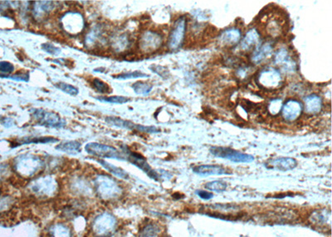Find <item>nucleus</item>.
<instances>
[{"instance_id":"nucleus-37","label":"nucleus","mask_w":332,"mask_h":237,"mask_svg":"<svg viewBox=\"0 0 332 237\" xmlns=\"http://www.w3.org/2000/svg\"><path fill=\"white\" fill-rule=\"evenodd\" d=\"M282 100L281 99H273L269 103L268 110L273 115H276L277 113H279L280 111H282Z\"/></svg>"},{"instance_id":"nucleus-34","label":"nucleus","mask_w":332,"mask_h":237,"mask_svg":"<svg viewBox=\"0 0 332 237\" xmlns=\"http://www.w3.org/2000/svg\"><path fill=\"white\" fill-rule=\"evenodd\" d=\"M227 183L223 181H214L208 182L205 185V188L212 192H222L227 189Z\"/></svg>"},{"instance_id":"nucleus-15","label":"nucleus","mask_w":332,"mask_h":237,"mask_svg":"<svg viewBox=\"0 0 332 237\" xmlns=\"http://www.w3.org/2000/svg\"><path fill=\"white\" fill-rule=\"evenodd\" d=\"M193 172L197 175L205 177L213 175H230L231 172L218 165H199L193 167Z\"/></svg>"},{"instance_id":"nucleus-19","label":"nucleus","mask_w":332,"mask_h":237,"mask_svg":"<svg viewBox=\"0 0 332 237\" xmlns=\"http://www.w3.org/2000/svg\"><path fill=\"white\" fill-rule=\"evenodd\" d=\"M273 47L271 42H265L262 45H257L252 54L251 61L254 64H259L273 53Z\"/></svg>"},{"instance_id":"nucleus-44","label":"nucleus","mask_w":332,"mask_h":237,"mask_svg":"<svg viewBox=\"0 0 332 237\" xmlns=\"http://www.w3.org/2000/svg\"><path fill=\"white\" fill-rule=\"evenodd\" d=\"M248 68H240L239 70L237 71V74H238V77H240L242 79H244L246 77L248 76Z\"/></svg>"},{"instance_id":"nucleus-42","label":"nucleus","mask_w":332,"mask_h":237,"mask_svg":"<svg viewBox=\"0 0 332 237\" xmlns=\"http://www.w3.org/2000/svg\"><path fill=\"white\" fill-rule=\"evenodd\" d=\"M10 172V168L7 164H0V181L8 177Z\"/></svg>"},{"instance_id":"nucleus-43","label":"nucleus","mask_w":332,"mask_h":237,"mask_svg":"<svg viewBox=\"0 0 332 237\" xmlns=\"http://www.w3.org/2000/svg\"><path fill=\"white\" fill-rule=\"evenodd\" d=\"M196 194H197L199 198L204 199V200H210V199H211V198L214 197L213 193H211V192H207V191H202V190L197 191V192H196Z\"/></svg>"},{"instance_id":"nucleus-5","label":"nucleus","mask_w":332,"mask_h":237,"mask_svg":"<svg viewBox=\"0 0 332 237\" xmlns=\"http://www.w3.org/2000/svg\"><path fill=\"white\" fill-rule=\"evenodd\" d=\"M85 151L89 155L95 156L98 158H111L115 160H126L125 156L119 152L117 148L108 145L101 144L98 142H89L85 146Z\"/></svg>"},{"instance_id":"nucleus-31","label":"nucleus","mask_w":332,"mask_h":237,"mask_svg":"<svg viewBox=\"0 0 332 237\" xmlns=\"http://www.w3.org/2000/svg\"><path fill=\"white\" fill-rule=\"evenodd\" d=\"M148 74H144L140 71H134V72H128V73H124V74H118V75H115L113 78L116 79H120V80H126V79H138V78H149Z\"/></svg>"},{"instance_id":"nucleus-17","label":"nucleus","mask_w":332,"mask_h":237,"mask_svg":"<svg viewBox=\"0 0 332 237\" xmlns=\"http://www.w3.org/2000/svg\"><path fill=\"white\" fill-rule=\"evenodd\" d=\"M34 3L32 14L37 20H42L55 8V4L52 1H39L34 2Z\"/></svg>"},{"instance_id":"nucleus-13","label":"nucleus","mask_w":332,"mask_h":237,"mask_svg":"<svg viewBox=\"0 0 332 237\" xmlns=\"http://www.w3.org/2000/svg\"><path fill=\"white\" fill-rule=\"evenodd\" d=\"M122 149L123 153H126V155H124L126 158V160H128L131 163L135 165L136 167L142 170L143 172H145L150 178H153L155 180L158 179L159 176L156 172L151 168V166L149 165L148 162L146 161L144 157L140 155L139 153L131 152V150H129L128 147L126 146L122 147Z\"/></svg>"},{"instance_id":"nucleus-14","label":"nucleus","mask_w":332,"mask_h":237,"mask_svg":"<svg viewBox=\"0 0 332 237\" xmlns=\"http://www.w3.org/2000/svg\"><path fill=\"white\" fill-rule=\"evenodd\" d=\"M302 110H303V105L302 102L295 99H290L282 105V117L286 121H295L301 116Z\"/></svg>"},{"instance_id":"nucleus-7","label":"nucleus","mask_w":332,"mask_h":237,"mask_svg":"<svg viewBox=\"0 0 332 237\" xmlns=\"http://www.w3.org/2000/svg\"><path fill=\"white\" fill-rule=\"evenodd\" d=\"M257 82L262 88H265L267 90H274L282 85V75L279 71L271 67H268L262 69L258 74Z\"/></svg>"},{"instance_id":"nucleus-10","label":"nucleus","mask_w":332,"mask_h":237,"mask_svg":"<svg viewBox=\"0 0 332 237\" xmlns=\"http://www.w3.org/2000/svg\"><path fill=\"white\" fill-rule=\"evenodd\" d=\"M117 225L116 218L109 213H102L96 218L92 224V230L96 235L103 237L113 232Z\"/></svg>"},{"instance_id":"nucleus-1","label":"nucleus","mask_w":332,"mask_h":237,"mask_svg":"<svg viewBox=\"0 0 332 237\" xmlns=\"http://www.w3.org/2000/svg\"><path fill=\"white\" fill-rule=\"evenodd\" d=\"M44 166V162L38 156L23 154L18 157L14 161V169L22 178H29L39 172Z\"/></svg>"},{"instance_id":"nucleus-27","label":"nucleus","mask_w":332,"mask_h":237,"mask_svg":"<svg viewBox=\"0 0 332 237\" xmlns=\"http://www.w3.org/2000/svg\"><path fill=\"white\" fill-rule=\"evenodd\" d=\"M132 89L134 90L135 93L138 94V95H143V96H146L151 93L153 86L151 83L148 82H135L134 84L131 86Z\"/></svg>"},{"instance_id":"nucleus-24","label":"nucleus","mask_w":332,"mask_h":237,"mask_svg":"<svg viewBox=\"0 0 332 237\" xmlns=\"http://www.w3.org/2000/svg\"><path fill=\"white\" fill-rule=\"evenodd\" d=\"M274 62L277 65H283L287 69L293 68V62L288 56V50L281 48L274 55Z\"/></svg>"},{"instance_id":"nucleus-22","label":"nucleus","mask_w":332,"mask_h":237,"mask_svg":"<svg viewBox=\"0 0 332 237\" xmlns=\"http://www.w3.org/2000/svg\"><path fill=\"white\" fill-rule=\"evenodd\" d=\"M55 148L60 152H63L68 154H72V155H77L81 153V145L78 141H67L57 145Z\"/></svg>"},{"instance_id":"nucleus-35","label":"nucleus","mask_w":332,"mask_h":237,"mask_svg":"<svg viewBox=\"0 0 332 237\" xmlns=\"http://www.w3.org/2000/svg\"><path fill=\"white\" fill-rule=\"evenodd\" d=\"M159 228L156 225H148L143 230L140 237H159Z\"/></svg>"},{"instance_id":"nucleus-36","label":"nucleus","mask_w":332,"mask_h":237,"mask_svg":"<svg viewBox=\"0 0 332 237\" xmlns=\"http://www.w3.org/2000/svg\"><path fill=\"white\" fill-rule=\"evenodd\" d=\"M14 203V199L11 197L0 198V214L8 212L11 209Z\"/></svg>"},{"instance_id":"nucleus-32","label":"nucleus","mask_w":332,"mask_h":237,"mask_svg":"<svg viewBox=\"0 0 332 237\" xmlns=\"http://www.w3.org/2000/svg\"><path fill=\"white\" fill-rule=\"evenodd\" d=\"M92 85L96 88V90L101 94H108L112 92V88H110L109 85L99 79H93Z\"/></svg>"},{"instance_id":"nucleus-16","label":"nucleus","mask_w":332,"mask_h":237,"mask_svg":"<svg viewBox=\"0 0 332 237\" xmlns=\"http://www.w3.org/2000/svg\"><path fill=\"white\" fill-rule=\"evenodd\" d=\"M268 168L278 170L281 172H287L296 167L297 161L294 158H279L272 160L266 164Z\"/></svg>"},{"instance_id":"nucleus-3","label":"nucleus","mask_w":332,"mask_h":237,"mask_svg":"<svg viewBox=\"0 0 332 237\" xmlns=\"http://www.w3.org/2000/svg\"><path fill=\"white\" fill-rule=\"evenodd\" d=\"M58 189V181L56 178L52 176H45L37 178L29 185L30 192L40 198H52L56 195Z\"/></svg>"},{"instance_id":"nucleus-11","label":"nucleus","mask_w":332,"mask_h":237,"mask_svg":"<svg viewBox=\"0 0 332 237\" xmlns=\"http://www.w3.org/2000/svg\"><path fill=\"white\" fill-rule=\"evenodd\" d=\"M163 43V38L159 33L145 31L139 40V47L144 53H153L158 50Z\"/></svg>"},{"instance_id":"nucleus-2","label":"nucleus","mask_w":332,"mask_h":237,"mask_svg":"<svg viewBox=\"0 0 332 237\" xmlns=\"http://www.w3.org/2000/svg\"><path fill=\"white\" fill-rule=\"evenodd\" d=\"M96 191L98 197L103 200H112L120 197L122 189L112 178L99 175L94 179Z\"/></svg>"},{"instance_id":"nucleus-12","label":"nucleus","mask_w":332,"mask_h":237,"mask_svg":"<svg viewBox=\"0 0 332 237\" xmlns=\"http://www.w3.org/2000/svg\"><path fill=\"white\" fill-rule=\"evenodd\" d=\"M61 24L66 32L72 34L81 33L85 27V21L80 13L69 12L61 19Z\"/></svg>"},{"instance_id":"nucleus-18","label":"nucleus","mask_w":332,"mask_h":237,"mask_svg":"<svg viewBox=\"0 0 332 237\" xmlns=\"http://www.w3.org/2000/svg\"><path fill=\"white\" fill-rule=\"evenodd\" d=\"M241 36H242V34L239 29L229 28L220 34L219 42L223 45L234 46L240 41Z\"/></svg>"},{"instance_id":"nucleus-9","label":"nucleus","mask_w":332,"mask_h":237,"mask_svg":"<svg viewBox=\"0 0 332 237\" xmlns=\"http://www.w3.org/2000/svg\"><path fill=\"white\" fill-rule=\"evenodd\" d=\"M107 124L112 127H119L122 129H127L131 131H138L141 133H159L160 132L159 128L153 126H143V125L136 124L132 121L118 118V117H106L105 119Z\"/></svg>"},{"instance_id":"nucleus-39","label":"nucleus","mask_w":332,"mask_h":237,"mask_svg":"<svg viewBox=\"0 0 332 237\" xmlns=\"http://www.w3.org/2000/svg\"><path fill=\"white\" fill-rule=\"evenodd\" d=\"M42 50H44L46 53L53 55V56H58L61 53V49L58 48L55 45H53L52 43H42Z\"/></svg>"},{"instance_id":"nucleus-21","label":"nucleus","mask_w":332,"mask_h":237,"mask_svg":"<svg viewBox=\"0 0 332 237\" xmlns=\"http://www.w3.org/2000/svg\"><path fill=\"white\" fill-rule=\"evenodd\" d=\"M305 110L307 113L315 114L321 112L322 107V100L321 97L316 94H311L304 99Z\"/></svg>"},{"instance_id":"nucleus-41","label":"nucleus","mask_w":332,"mask_h":237,"mask_svg":"<svg viewBox=\"0 0 332 237\" xmlns=\"http://www.w3.org/2000/svg\"><path fill=\"white\" fill-rule=\"evenodd\" d=\"M127 38H123L122 36L120 38H118L117 41H115L112 44L114 46L116 50H118V49H125L126 46L127 45Z\"/></svg>"},{"instance_id":"nucleus-23","label":"nucleus","mask_w":332,"mask_h":237,"mask_svg":"<svg viewBox=\"0 0 332 237\" xmlns=\"http://www.w3.org/2000/svg\"><path fill=\"white\" fill-rule=\"evenodd\" d=\"M98 161V163L101 164V166L105 168V169L107 170L108 172H111L112 174L116 176L117 178H121V179H124V180H127L129 179V174L127 172L125 171V170L120 168V167H116L114 165L107 162V161H105V160H101V159H99V160H97Z\"/></svg>"},{"instance_id":"nucleus-20","label":"nucleus","mask_w":332,"mask_h":237,"mask_svg":"<svg viewBox=\"0 0 332 237\" xmlns=\"http://www.w3.org/2000/svg\"><path fill=\"white\" fill-rule=\"evenodd\" d=\"M260 36L257 29L252 28L247 32L245 36L241 42V48L243 51H250L257 47L259 42Z\"/></svg>"},{"instance_id":"nucleus-26","label":"nucleus","mask_w":332,"mask_h":237,"mask_svg":"<svg viewBox=\"0 0 332 237\" xmlns=\"http://www.w3.org/2000/svg\"><path fill=\"white\" fill-rule=\"evenodd\" d=\"M51 237H71L70 229L63 224H55L51 227Z\"/></svg>"},{"instance_id":"nucleus-40","label":"nucleus","mask_w":332,"mask_h":237,"mask_svg":"<svg viewBox=\"0 0 332 237\" xmlns=\"http://www.w3.org/2000/svg\"><path fill=\"white\" fill-rule=\"evenodd\" d=\"M14 71V66L11 62L2 61L0 62V73L3 74H11Z\"/></svg>"},{"instance_id":"nucleus-8","label":"nucleus","mask_w":332,"mask_h":237,"mask_svg":"<svg viewBox=\"0 0 332 237\" xmlns=\"http://www.w3.org/2000/svg\"><path fill=\"white\" fill-rule=\"evenodd\" d=\"M185 31L186 19L184 17L179 18L174 23L173 28L169 35L167 44L170 50L176 51L181 47L182 43L184 42Z\"/></svg>"},{"instance_id":"nucleus-30","label":"nucleus","mask_w":332,"mask_h":237,"mask_svg":"<svg viewBox=\"0 0 332 237\" xmlns=\"http://www.w3.org/2000/svg\"><path fill=\"white\" fill-rule=\"evenodd\" d=\"M313 222L316 224L327 223V221L330 222L331 220V212L327 211L322 212H315L312 216Z\"/></svg>"},{"instance_id":"nucleus-33","label":"nucleus","mask_w":332,"mask_h":237,"mask_svg":"<svg viewBox=\"0 0 332 237\" xmlns=\"http://www.w3.org/2000/svg\"><path fill=\"white\" fill-rule=\"evenodd\" d=\"M101 35V28L100 27H96V28L92 29L91 31L88 33L86 39H85V44L87 46L93 45V43L98 40L99 36Z\"/></svg>"},{"instance_id":"nucleus-28","label":"nucleus","mask_w":332,"mask_h":237,"mask_svg":"<svg viewBox=\"0 0 332 237\" xmlns=\"http://www.w3.org/2000/svg\"><path fill=\"white\" fill-rule=\"evenodd\" d=\"M96 99L100 102H107L112 104H124L131 101V99L127 97L123 96L97 97Z\"/></svg>"},{"instance_id":"nucleus-4","label":"nucleus","mask_w":332,"mask_h":237,"mask_svg":"<svg viewBox=\"0 0 332 237\" xmlns=\"http://www.w3.org/2000/svg\"><path fill=\"white\" fill-rule=\"evenodd\" d=\"M31 116L35 120L37 124L52 128H62L66 126V121L61 119L59 114L46 111L42 108L30 109Z\"/></svg>"},{"instance_id":"nucleus-29","label":"nucleus","mask_w":332,"mask_h":237,"mask_svg":"<svg viewBox=\"0 0 332 237\" xmlns=\"http://www.w3.org/2000/svg\"><path fill=\"white\" fill-rule=\"evenodd\" d=\"M54 86L59 90H61L63 93H67V94L71 95V96L76 97L78 95V88H76L73 85L68 84V83H66V82H58V83H55Z\"/></svg>"},{"instance_id":"nucleus-38","label":"nucleus","mask_w":332,"mask_h":237,"mask_svg":"<svg viewBox=\"0 0 332 237\" xmlns=\"http://www.w3.org/2000/svg\"><path fill=\"white\" fill-rule=\"evenodd\" d=\"M1 78H5V79H12L14 81H20V82H28L29 81V73H20V74H14V75H10V76H7V75H1Z\"/></svg>"},{"instance_id":"nucleus-6","label":"nucleus","mask_w":332,"mask_h":237,"mask_svg":"<svg viewBox=\"0 0 332 237\" xmlns=\"http://www.w3.org/2000/svg\"><path fill=\"white\" fill-rule=\"evenodd\" d=\"M213 155L218 158L227 159L236 163H249L254 161L253 156L241 153L229 147H213L210 149Z\"/></svg>"},{"instance_id":"nucleus-25","label":"nucleus","mask_w":332,"mask_h":237,"mask_svg":"<svg viewBox=\"0 0 332 237\" xmlns=\"http://www.w3.org/2000/svg\"><path fill=\"white\" fill-rule=\"evenodd\" d=\"M59 139L54 138L52 137H39V138H23L22 141H20V145L31 144V143H35V144H47V143H54V142H58Z\"/></svg>"}]
</instances>
